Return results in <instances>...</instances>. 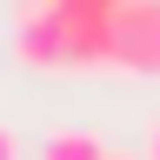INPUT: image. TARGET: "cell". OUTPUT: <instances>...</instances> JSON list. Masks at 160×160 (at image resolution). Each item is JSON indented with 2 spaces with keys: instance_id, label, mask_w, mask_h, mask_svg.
Listing matches in <instances>:
<instances>
[{
  "instance_id": "7a4b0ae2",
  "label": "cell",
  "mask_w": 160,
  "mask_h": 160,
  "mask_svg": "<svg viewBox=\"0 0 160 160\" xmlns=\"http://www.w3.org/2000/svg\"><path fill=\"white\" fill-rule=\"evenodd\" d=\"M113 67L160 80V0H120L113 7Z\"/></svg>"
},
{
  "instance_id": "6da1fadb",
  "label": "cell",
  "mask_w": 160,
  "mask_h": 160,
  "mask_svg": "<svg viewBox=\"0 0 160 160\" xmlns=\"http://www.w3.org/2000/svg\"><path fill=\"white\" fill-rule=\"evenodd\" d=\"M13 53L27 67H113V7H47L27 0L13 27Z\"/></svg>"
},
{
  "instance_id": "5b68a950",
  "label": "cell",
  "mask_w": 160,
  "mask_h": 160,
  "mask_svg": "<svg viewBox=\"0 0 160 160\" xmlns=\"http://www.w3.org/2000/svg\"><path fill=\"white\" fill-rule=\"evenodd\" d=\"M147 160H160V127H153V133H147Z\"/></svg>"
},
{
  "instance_id": "277c9868",
  "label": "cell",
  "mask_w": 160,
  "mask_h": 160,
  "mask_svg": "<svg viewBox=\"0 0 160 160\" xmlns=\"http://www.w3.org/2000/svg\"><path fill=\"white\" fill-rule=\"evenodd\" d=\"M0 160H20V133L7 127V120H0Z\"/></svg>"
},
{
  "instance_id": "3957f363",
  "label": "cell",
  "mask_w": 160,
  "mask_h": 160,
  "mask_svg": "<svg viewBox=\"0 0 160 160\" xmlns=\"http://www.w3.org/2000/svg\"><path fill=\"white\" fill-rule=\"evenodd\" d=\"M40 160H140V153H113L107 140L87 133V127H53L40 140Z\"/></svg>"
}]
</instances>
